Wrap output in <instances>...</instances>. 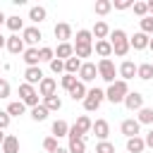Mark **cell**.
Here are the masks:
<instances>
[{"instance_id": "f35d334b", "label": "cell", "mask_w": 153, "mask_h": 153, "mask_svg": "<svg viewBox=\"0 0 153 153\" xmlns=\"http://www.w3.org/2000/svg\"><path fill=\"white\" fill-rule=\"evenodd\" d=\"M93 53V45H74V55L81 60V57H91Z\"/></svg>"}, {"instance_id": "ee69618b", "label": "cell", "mask_w": 153, "mask_h": 153, "mask_svg": "<svg viewBox=\"0 0 153 153\" xmlns=\"http://www.w3.org/2000/svg\"><path fill=\"white\" fill-rule=\"evenodd\" d=\"M50 72H53V74H62V72H65V62L55 57V60L50 62Z\"/></svg>"}, {"instance_id": "e575fe53", "label": "cell", "mask_w": 153, "mask_h": 153, "mask_svg": "<svg viewBox=\"0 0 153 153\" xmlns=\"http://www.w3.org/2000/svg\"><path fill=\"white\" fill-rule=\"evenodd\" d=\"M38 57H41V62H53L55 60V50L53 48H48V45H43V48H38Z\"/></svg>"}, {"instance_id": "8992f818", "label": "cell", "mask_w": 153, "mask_h": 153, "mask_svg": "<svg viewBox=\"0 0 153 153\" xmlns=\"http://www.w3.org/2000/svg\"><path fill=\"white\" fill-rule=\"evenodd\" d=\"M120 131H122L127 139H134V136H139V131H141V124H139V120L129 117V120H122V124H120Z\"/></svg>"}, {"instance_id": "8d00e7d4", "label": "cell", "mask_w": 153, "mask_h": 153, "mask_svg": "<svg viewBox=\"0 0 153 153\" xmlns=\"http://www.w3.org/2000/svg\"><path fill=\"white\" fill-rule=\"evenodd\" d=\"M93 10H96V14H100V17H103V14H108V12L112 10V2H110V0H98Z\"/></svg>"}, {"instance_id": "e0dca14e", "label": "cell", "mask_w": 153, "mask_h": 153, "mask_svg": "<svg viewBox=\"0 0 153 153\" xmlns=\"http://www.w3.org/2000/svg\"><path fill=\"white\" fill-rule=\"evenodd\" d=\"M93 50L100 55V60H108V57L112 55V45H110V41H108V38H105V41H96Z\"/></svg>"}, {"instance_id": "4dcf8cb0", "label": "cell", "mask_w": 153, "mask_h": 153, "mask_svg": "<svg viewBox=\"0 0 153 153\" xmlns=\"http://www.w3.org/2000/svg\"><path fill=\"white\" fill-rule=\"evenodd\" d=\"M76 45H93V33L86 29L76 31Z\"/></svg>"}, {"instance_id": "bcb514c9", "label": "cell", "mask_w": 153, "mask_h": 153, "mask_svg": "<svg viewBox=\"0 0 153 153\" xmlns=\"http://www.w3.org/2000/svg\"><path fill=\"white\" fill-rule=\"evenodd\" d=\"M7 96H10V84H7V79L0 76V98H7Z\"/></svg>"}, {"instance_id": "d590c367", "label": "cell", "mask_w": 153, "mask_h": 153, "mask_svg": "<svg viewBox=\"0 0 153 153\" xmlns=\"http://www.w3.org/2000/svg\"><path fill=\"white\" fill-rule=\"evenodd\" d=\"M76 81H79V79H76L74 74H62V79H60V86H62L65 91H72V88L76 86Z\"/></svg>"}, {"instance_id": "8fae6325", "label": "cell", "mask_w": 153, "mask_h": 153, "mask_svg": "<svg viewBox=\"0 0 153 153\" xmlns=\"http://www.w3.org/2000/svg\"><path fill=\"white\" fill-rule=\"evenodd\" d=\"M53 33H55V38H57L60 43H67V41L72 38V26H69L67 22H60V24H55Z\"/></svg>"}, {"instance_id": "83f0119b", "label": "cell", "mask_w": 153, "mask_h": 153, "mask_svg": "<svg viewBox=\"0 0 153 153\" xmlns=\"http://www.w3.org/2000/svg\"><path fill=\"white\" fill-rule=\"evenodd\" d=\"M48 108L41 103V105H36V108H31V120H36V122H43V120H48Z\"/></svg>"}, {"instance_id": "6da1fadb", "label": "cell", "mask_w": 153, "mask_h": 153, "mask_svg": "<svg viewBox=\"0 0 153 153\" xmlns=\"http://www.w3.org/2000/svg\"><path fill=\"white\" fill-rule=\"evenodd\" d=\"M110 45H112V53L117 55V57H124L127 53H129V38H127V33L122 31V29H115V31H110Z\"/></svg>"}, {"instance_id": "5b68a950", "label": "cell", "mask_w": 153, "mask_h": 153, "mask_svg": "<svg viewBox=\"0 0 153 153\" xmlns=\"http://www.w3.org/2000/svg\"><path fill=\"white\" fill-rule=\"evenodd\" d=\"M19 100L29 108H36L38 105V91L31 86V84H22L19 86Z\"/></svg>"}, {"instance_id": "f6af8a7d", "label": "cell", "mask_w": 153, "mask_h": 153, "mask_svg": "<svg viewBox=\"0 0 153 153\" xmlns=\"http://www.w3.org/2000/svg\"><path fill=\"white\" fill-rule=\"evenodd\" d=\"M10 122H12V117L7 115V110H0V129H7Z\"/></svg>"}, {"instance_id": "cb8c5ba5", "label": "cell", "mask_w": 153, "mask_h": 153, "mask_svg": "<svg viewBox=\"0 0 153 153\" xmlns=\"http://www.w3.org/2000/svg\"><path fill=\"white\" fill-rule=\"evenodd\" d=\"M53 136L60 139V136H69V124L65 120H55L53 122Z\"/></svg>"}, {"instance_id": "7dc6e473", "label": "cell", "mask_w": 153, "mask_h": 153, "mask_svg": "<svg viewBox=\"0 0 153 153\" xmlns=\"http://www.w3.org/2000/svg\"><path fill=\"white\" fill-rule=\"evenodd\" d=\"M112 5H115V10H129V7H134L131 0H117V2H112Z\"/></svg>"}, {"instance_id": "d4e9b609", "label": "cell", "mask_w": 153, "mask_h": 153, "mask_svg": "<svg viewBox=\"0 0 153 153\" xmlns=\"http://www.w3.org/2000/svg\"><path fill=\"white\" fill-rule=\"evenodd\" d=\"M86 93H88V88H86V84L84 81H76V86L69 91V96H72V100H81L84 103V98H86Z\"/></svg>"}, {"instance_id": "ab89813d", "label": "cell", "mask_w": 153, "mask_h": 153, "mask_svg": "<svg viewBox=\"0 0 153 153\" xmlns=\"http://www.w3.org/2000/svg\"><path fill=\"white\" fill-rule=\"evenodd\" d=\"M43 148H45L48 153H55V151H57V139H55V136H45V139H43Z\"/></svg>"}, {"instance_id": "9a60e30c", "label": "cell", "mask_w": 153, "mask_h": 153, "mask_svg": "<svg viewBox=\"0 0 153 153\" xmlns=\"http://www.w3.org/2000/svg\"><path fill=\"white\" fill-rule=\"evenodd\" d=\"M43 81V72H41V67H26L24 69V84H41Z\"/></svg>"}, {"instance_id": "7bdbcfd3", "label": "cell", "mask_w": 153, "mask_h": 153, "mask_svg": "<svg viewBox=\"0 0 153 153\" xmlns=\"http://www.w3.org/2000/svg\"><path fill=\"white\" fill-rule=\"evenodd\" d=\"M141 31L148 33V36L153 33V17H143V19H141Z\"/></svg>"}, {"instance_id": "1f68e13d", "label": "cell", "mask_w": 153, "mask_h": 153, "mask_svg": "<svg viewBox=\"0 0 153 153\" xmlns=\"http://www.w3.org/2000/svg\"><path fill=\"white\" fill-rule=\"evenodd\" d=\"M24 110H26V105H24L22 100H14V103L7 105V115H10V117H19V115H24Z\"/></svg>"}, {"instance_id": "4316f807", "label": "cell", "mask_w": 153, "mask_h": 153, "mask_svg": "<svg viewBox=\"0 0 153 153\" xmlns=\"http://www.w3.org/2000/svg\"><path fill=\"white\" fill-rule=\"evenodd\" d=\"M45 7H41V5H36V7H31L29 10V19L31 22H36V24H41V22H45Z\"/></svg>"}, {"instance_id": "44dd1931", "label": "cell", "mask_w": 153, "mask_h": 153, "mask_svg": "<svg viewBox=\"0 0 153 153\" xmlns=\"http://www.w3.org/2000/svg\"><path fill=\"white\" fill-rule=\"evenodd\" d=\"M81 65H84V62H81L76 55H72L69 60H65V74H74V76H76L79 69H81Z\"/></svg>"}, {"instance_id": "9c48e42d", "label": "cell", "mask_w": 153, "mask_h": 153, "mask_svg": "<svg viewBox=\"0 0 153 153\" xmlns=\"http://www.w3.org/2000/svg\"><path fill=\"white\" fill-rule=\"evenodd\" d=\"M91 131L96 134L98 141H108V136H110V124H108V120H96L93 127H91Z\"/></svg>"}, {"instance_id": "7c38bea8", "label": "cell", "mask_w": 153, "mask_h": 153, "mask_svg": "<svg viewBox=\"0 0 153 153\" xmlns=\"http://www.w3.org/2000/svg\"><path fill=\"white\" fill-rule=\"evenodd\" d=\"M148 43H151V36L143 33V31H136V33L129 38V45H131L134 50H143V48H148Z\"/></svg>"}, {"instance_id": "60d3db41", "label": "cell", "mask_w": 153, "mask_h": 153, "mask_svg": "<svg viewBox=\"0 0 153 153\" xmlns=\"http://www.w3.org/2000/svg\"><path fill=\"white\" fill-rule=\"evenodd\" d=\"M96 153H115V146L110 141H98L96 143Z\"/></svg>"}, {"instance_id": "d6986e66", "label": "cell", "mask_w": 153, "mask_h": 153, "mask_svg": "<svg viewBox=\"0 0 153 153\" xmlns=\"http://www.w3.org/2000/svg\"><path fill=\"white\" fill-rule=\"evenodd\" d=\"M91 33H93L98 41H105V38L110 36V26H108L105 22H96V24H93V29H91Z\"/></svg>"}, {"instance_id": "2e32d148", "label": "cell", "mask_w": 153, "mask_h": 153, "mask_svg": "<svg viewBox=\"0 0 153 153\" xmlns=\"http://www.w3.org/2000/svg\"><path fill=\"white\" fill-rule=\"evenodd\" d=\"M7 50H10L12 55H19V53H24V38H19L17 33L7 36Z\"/></svg>"}, {"instance_id": "30bf717a", "label": "cell", "mask_w": 153, "mask_h": 153, "mask_svg": "<svg viewBox=\"0 0 153 153\" xmlns=\"http://www.w3.org/2000/svg\"><path fill=\"white\" fill-rule=\"evenodd\" d=\"M22 38H24V43H29L31 48H36V43L43 38V33H41V29H36V26H26V29L22 31Z\"/></svg>"}, {"instance_id": "d6a6232c", "label": "cell", "mask_w": 153, "mask_h": 153, "mask_svg": "<svg viewBox=\"0 0 153 153\" xmlns=\"http://www.w3.org/2000/svg\"><path fill=\"white\" fill-rule=\"evenodd\" d=\"M74 127L81 131V134H88L91 131V127H93V122L86 117V115H81V117H76V122H74Z\"/></svg>"}, {"instance_id": "836d02e7", "label": "cell", "mask_w": 153, "mask_h": 153, "mask_svg": "<svg viewBox=\"0 0 153 153\" xmlns=\"http://www.w3.org/2000/svg\"><path fill=\"white\" fill-rule=\"evenodd\" d=\"M43 105L53 112V110H60L62 108V100H60V96L55 93V96H48V98H43Z\"/></svg>"}, {"instance_id": "52a82bcc", "label": "cell", "mask_w": 153, "mask_h": 153, "mask_svg": "<svg viewBox=\"0 0 153 153\" xmlns=\"http://www.w3.org/2000/svg\"><path fill=\"white\" fill-rule=\"evenodd\" d=\"M124 105H127V110L139 112V110L143 108V96H141L139 91H129V93H127V98H124Z\"/></svg>"}, {"instance_id": "816d5d0a", "label": "cell", "mask_w": 153, "mask_h": 153, "mask_svg": "<svg viewBox=\"0 0 153 153\" xmlns=\"http://www.w3.org/2000/svg\"><path fill=\"white\" fill-rule=\"evenodd\" d=\"M55 153H69V148H62V146H57V151Z\"/></svg>"}, {"instance_id": "ba28073f", "label": "cell", "mask_w": 153, "mask_h": 153, "mask_svg": "<svg viewBox=\"0 0 153 153\" xmlns=\"http://www.w3.org/2000/svg\"><path fill=\"white\" fill-rule=\"evenodd\" d=\"M96 76H98V67H96L93 62H84L81 69H79V81L88 84V81H93Z\"/></svg>"}, {"instance_id": "c3c4849f", "label": "cell", "mask_w": 153, "mask_h": 153, "mask_svg": "<svg viewBox=\"0 0 153 153\" xmlns=\"http://www.w3.org/2000/svg\"><path fill=\"white\" fill-rule=\"evenodd\" d=\"M143 141H146V146H148V148H153V129H151V131L143 136Z\"/></svg>"}, {"instance_id": "484cf974", "label": "cell", "mask_w": 153, "mask_h": 153, "mask_svg": "<svg viewBox=\"0 0 153 153\" xmlns=\"http://www.w3.org/2000/svg\"><path fill=\"white\" fill-rule=\"evenodd\" d=\"M146 148V141L141 136H134V139H127V151L129 153H141Z\"/></svg>"}, {"instance_id": "277c9868", "label": "cell", "mask_w": 153, "mask_h": 153, "mask_svg": "<svg viewBox=\"0 0 153 153\" xmlns=\"http://www.w3.org/2000/svg\"><path fill=\"white\" fill-rule=\"evenodd\" d=\"M103 100H105V91H100V88H88V93H86V98H84V108H86L88 112H93V110L100 108Z\"/></svg>"}, {"instance_id": "ac0fdd59", "label": "cell", "mask_w": 153, "mask_h": 153, "mask_svg": "<svg viewBox=\"0 0 153 153\" xmlns=\"http://www.w3.org/2000/svg\"><path fill=\"white\" fill-rule=\"evenodd\" d=\"M2 153H19V139L14 134H7L2 141Z\"/></svg>"}, {"instance_id": "ffe728a7", "label": "cell", "mask_w": 153, "mask_h": 153, "mask_svg": "<svg viewBox=\"0 0 153 153\" xmlns=\"http://www.w3.org/2000/svg\"><path fill=\"white\" fill-rule=\"evenodd\" d=\"M74 55V45H69V43H57V50H55V57L57 60H69Z\"/></svg>"}, {"instance_id": "5bb4252c", "label": "cell", "mask_w": 153, "mask_h": 153, "mask_svg": "<svg viewBox=\"0 0 153 153\" xmlns=\"http://www.w3.org/2000/svg\"><path fill=\"white\" fill-rule=\"evenodd\" d=\"M136 67H139V65H134L131 60H124V62L120 65V69H117V72H120V76H122V81L134 79V76H136Z\"/></svg>"}, {"instance_id": "db71d44e", "label": "cell", "mask_w": 153, "mask_h": 153, "mask_svg": "<svg viewBox=\"0 0 153 153\" xmlns=\"http://www.w3.org/2000/svg\"><path fill=\"white\" fill-rule=\"evenodd\" d=\"M2 22H7V17H5L2 12H0V26H2Z\"/></svg>"}, {"instance_id": "4fadbf2b", "label": "cell", "mask_w": 153, "mask_h": 153, "mask_svg": "<svg viewBox=\"0 0 153 153\" xmlns=\"http://www.w3.org/2000/svg\"><path fill=\"white\" fill-rule=\"evenodd\" d=\"M55 88H57V81L50 79V76H43V81L38 84V96H43V98L55 96Z\"/></svg>"}, {"instance_id": "3957f363", "label": "cell", "mask_w": 153, "mask_h": 153, "mask_svg": "<svg viewBox=\"0 0 153 153\" xmlns=\"http://www.w3.org/2000/svg\"><path fill=\"white\" fill-rule=\"evenodd\" d=\"M98 76L103 79V81H108V84H115L117 79H115V74H117V69H115V62L108 57V60H100L98 65Z\"/></svg>"}, {"instance_id": "b9f144b4", "label": "cell", "mask_w": 153, "mask_h": 153, "mask_svg": "<svg viewBox=\"0 0 153 153\" xmlns=\"http://www.w3.org/2000/svg\"><path fill=\"white\" fill-rule=\"evenodd\" d=\"M134 14L141 17V19L148 17V5H146V2H134Z\"/></svg>"}, {"instance_id": "74e56055", "label": "cell", "mask_w": 153, "mask_h": 153, "mask_svg": "<svg viewBox=\"0 0 153 153\" xmlns=\"http://www.w3.org/2000/svg\"><path fill=\"white\" fill-rule=\"evenodd\" d=\"M5 24H7V29H10V31H19V29L24 26V22H22V19H19L17 14L7 17V22H5ZM22 31H24V29H22Z\"/></svg>"}, {"instance_id": "7a4b0ae2", "label": "cell", "mask_w": 153, "mask_h": 153, "mask_svg": "<svg viewBox=\"0 0 153 153\" xmlns=\"http://www.w3.org/2000/svg\"><path fill=\"white\" fill-rule=\"evenodd\" d=\"M127 93H129V86H127V81L117 79L115 84H110V86H108V91H105V98H108L112 105H117V103H124Z\"/></svg>"}, {"instance_id": "11a10c76", "label": "cell", "mask_w": 153, "mask_h": 153, "mask_svg": "<svg viewBox=\"0 0 153 153\" xmlns=\"http://www.w3.org/2000/svg\"><path fill=\"white\" fill-rule=\"evenodd\" d=\"M148 48H151V50H153V36H151V43H148Z\"/></svg>"}, {"instance_id": "f907efd6", "label": "cell", "mask_w": 153, "mask_h": 153, "mask_svg": "<svg viewBox=\"0 0 153 153\" xmlns=\"http://www.w3.org/2000/svg\"><path fill=\"white\" fill-rule=\"evenodd\" d=\"M146 5H148V17H153V0H148Z\"/></svg>"}, {"instance_id": "681fc988", "label": "cell", "mask_w": 153, "mask_h": 153, "mask_svg": "<svg viewBox=\"0 0 153 153\" xmlns=\"http://www.w3.org/2000/svg\"><path fill=\"white\" fill-rule=\"evenodd\" d=\"M2 48H7V38L0 33V50H2Z\"/></svg>"}, {"instance_id": "603a6c76", "label": "cell", "mask_w": 153, "mask_h": 153, "mask_svg": "<svg viewBox=\"0 0 153 153\" xmlns=\"http://www.w3.org/2000/svg\"><path fill=\"white\" fill-rule=\"evenodd\" d=\"M24 62H26V67H38V62H41L38 48H26L24 50Z\"/></svg>"}, {"instance_id": "f1b7e54d", "label": "cell", "mask_w": 153, "mask_h": 153, "mask_svg": "<svg viewBox=\"0 0 153 153\" xmlns=\"http://www.w3.org/2000/svg\"><path fill=\"white\" fill-rule=\"evenodd\" d=\"M69 153H86V136L84 139H69Z\"/></svg>"}, {"instance_id": "7402d4cb", "label": "cell", "mask_w": 153, "mask_h": 153, "mask_svg": "<svg viewBox=\"0 0 153 153\" xmlns=\"http://www.w3.org/2000/svg\"><path fill=\"white\" fill-rule=\"evenodd\" d=\"M136 76L143 79V81H151L153 79V62H141L136 67Z\"/></svg>"}, {"instance_id": "f546056e", "label": "cell", "mask_w": 153, "mask_h": 153, "mask_svg": "<svg viewBox=\"0 0 153 153\" xmlns=\"http://www.w3.org/2000/svg\"><path fill=\"white\" fill-rule=\"evenodd\" d=\"M136 120H139V124H153V108H141L139 110V115H136Z\"/></svg>"}, {"instance_id": "f5cc1de1", "label": "cell", "mask_w": 153, "mask_h": 153, "mask_svg": "<svg viewBox=\"0 0 153 153\" xmlns=\"http://www.w3.org/2000/svg\"><path fill=\"white\" fill-rule=\"evenodd\" d=\"M5 136H7V134H2V129H0V146H2V141H5Z\"/></svg>"}]
</instances>
